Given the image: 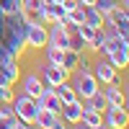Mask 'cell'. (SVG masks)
<instances>
[{
  "label": "cell",
  "instance_id": "obj_1",
  "mask_svg": "<svg viewBox=\"0 0 129 129\" xmlns=\"http://www.w3.org/2000/svg\"><path fill=\"white\" fill-rule=\"evenodd\" d=\"M103 34H106V39H103L98 57H106L116 70H126L129 67V41L116 36L111 31V26H103Z\"/></svg>",
  "mask_w": 129,
  "mask_h": 129
},
{
  "label": "cell",
  "instance_id": "obj_2",
  "mask_svg": "<svg viewBox=\"0 0 129 129\" xmlns=\"http://www.w3.org/2000/svg\"><path fill=\"white\" fill-rule=\"evenodd\" d=\"M67 80H70V85L75 88V93H78L80 101H88L95 90H101V83L95 80V75L90 70H72Z\"/></svg>",
  "mask_w": 129,
  "mask_h": 129
},
{
  "label": "cell",
  "instance_id": "obj_3",
  "mask_svg": "<svg viewBox=\"0 0 129 129\" xmlns=\"http://www.w3.org/2000/svg\"><path fill=\"white\" fill-rule=\"evenodd\" d=\"M10 109H13L16 119L26 121V124H34L36 114H39V103H36V98H31L26 93H16V98L10 101Z\"/></svg>",
  "mask_w": 129,
  "mask_h": 129
},
{
  "label": "cell",
  "instance_id": "obj_4",
  "mask_svg": "<svg viewBox=\"0 0 129 129\" xmlns=\"http://www.w3.org/2000/svg\"><path fill=\"white\" fill-rule=\"evenodd\" d=\"M90 72L95 75V80H98L101 85H109V83H121L119 70H116L114 64L106 59V57H98V54H95V59H93V64H90Z\"/></svg>",
  "mask_w": 129,
  "mask_h": 129
},
{
  "label": "cell",
  "instance_id": "obj_5",
  "mask_svg": "<svg viewBox=\"0 0 129 129\" xmlns=\"http://www.w3.org/2000/svg\"><path fill=\"white\" fill-rule=\"evenodd\" d=\"M103 124L106 129H126L129 126V111L119 106H109L103 111Z\"/></svg>",
  "mask_w": 129,
  "mask_h": 129
},
{
  "label": "cell",
  "instance_id": "obj_6",
  "mask_svg": "<svg viewBox=\"0 0 129 129\" xmlns=\"http://www.w3.org/2000/svg\"><path fill=\"white\" fill-rule=\"evenodd\" d=\"M47 44L49 47H57V49H70V31L59 26V23H49L47 26Z\"/></svg>",
  "mask_w": 129,
  "mask_h": 129
},
{
  "label": "cell",
  "instance_id": "obj_7",
  "mask_svg": "<svg viewBox=\"0 0 129 129\" xmlns=\"http://www.w3.org/2000/svg\"><path fill=\"white\" fill-rule=\"evenodd\" d=\"M41 80H44V85H49V88H54V85H59V83H64L70 78V72L67 70H62L59 64H52V62H44L41 64Z\"/></svg>",
  "mask_w": 129,
  "mask_h": 129
},
{
  "label": "cell",
  "instance_id": "obj_8",
  "mask_svg": "<svg viewBox=\"0 0 129 129\" xmlns=\"http://www.w3.org/2000/svg\"><path fill=\"white\" fill-rule=\"evenodd\" d=\"M26 47L41 52L47 47V26L44 23H28L26 26Z\"/></svg>",
  "mask_w": 129,
  "mask_h": 129
},
{
  "label": "cell",
  "instance_id": "obj_9",
  "mask_svg": "<svg viewBox=\"0 0 129 129\" xmlns=\"http://www.w3.org/2000/svg\"><path fill=\"white\" fill-rule=\"evenodd\" d=\"M44 90V80H41L39 72H26L23 80H21V93L31 95V98H39V93Z\"/></svg>",
  "mask_w": 129,
  "mask_h": 129
},
{
  "label": "cell",
  "instance_id": "obj_10",
  "mask_svg": "<svg viewBox=\"0 0 129 129\" xmlns=\"http://www.w3.org/2000/svg\"><path fill=\"white\" fill-rule=\"evenodd\" d=\"M109 106H119V109H126V93L121 88V83H109L106 88H101Z\"/></svg>",
  "mask_w": 129,
  "mask_h": 129
},
{
  "label": "cell",
  "instance_id": "obj_11",
  "mask_svg": "<svg viewBox=\"0 0 129 129\" xmlns=\"http://www.w3.org/2000/svg\"><path fill=\"white\" fill-rule=\"evenodd\" d=\"M36 103H39V109H49V111H54V114H59V111H62V101L57 98L54 88H49V85H44V90L39 93Z\"/></svg>",
  "mask_w": 129,
  "mask_h": 129
},
{
  "label": "cell",
  "instance_id": "obj_12",
  "mask_svg": "<svg viewBox=\"0 0 129 129\" xmlns=\"http://www.w3.org/2000/svg\"><path fill=\"white\" fill-rule=\"evenodd\" d=\"M80 114H83V101H70V103H62V111H59V119L67 121V124H78L80 121Z\"/></svg>",
  "mask_w": 129,
  "mask_h": 129
},
{
  "label": "cell",
  "instance_id": "obj_13",
  "mask_svg": "<svg viewBox=\"0 0 129 129\" xmlns=\"http://www.w3.org/2000/svg\"><path fill=\"white\" fill-rule=\"evenodd\" d=\"M57 119H59V114L49 111V109H39V114H36V119H34L31 126H36V129H52Z\"/></svg>",
  "mask_w": 129,
  "mask_h": 129
},
{
  "label": "cell",
  "instance_id": "obj_14",
  "mask_svg": "<svg viewBox=\"0 0 129 129\" xmlns=\"http://www.w3.org/2000/svg\"><path fill=\"white\" fill-rule=\"evenodd\" d=\"M78 64H80V52H75V49H64L62 52V59H59L62 70L72 72V70H78Z\"/></svg>",
  "mask_w": 129,
  "mask_h": 129
},
{
  "label": "cell",
  "instance_id": "obj_15",
  "mask_svg": "<svg viewBox=\"0 0 129 129\" xmlns=\"http://www.w3.org/2000/svg\"><path fill=\"white\" fill-rule=\"evenodd\" d=\"M80 121H83V124H88V126H101V124H103V114L83 103V114H80Z\"/></svg>",
  "mask_w": 129,
  "mask_h": 129
},
{
  "label": "cell",
  "instance_id": "obj_16",
  "mask_svg": "<svg viewBox=\"0 0 129 129\" xmlns=\"http://www.w3.org/2000/svg\"><path fill=\"white\" fill-rule=\"evenodd\" d=\"M54 93H57V98L62 103H70V101H78V93H75V88L70 85V80H64L59 85H54Z\"/></svg>",
  "mask_w": 129,
  "mask_h": 129
},
{
  "label": "cell",
  "instance_id": "obj_17",
  "mask_svg": "<svg viewBox=\"0 0 129 129\" xmlns=\"http://www.w3.org/2000/svg\"><path fill=\"white\" fill-rule=\"evenodd\" d=\"M83 13H85V23H90L95 28H103V16L95 10V5H83Z\"/></svg>",
  "mask_w": 129,
  "mask_h": 129
},
{
  "label": "cell",
  "instance_id": "obj_18",
  "mask_svg": "<svg viewBox=\"0 0 129 129\" xmlns=\"http://www.w3.org/2000/svg\"><path fill=\"white\" fill-rule=\"evenodd\" d=\"M85 106H90V109H95V111H106V109H109V101H106V95H103V90H95L93 95H90V98L88 101H83Z\"/></svg>",
  "mask_w": 129,
  "mask_h": 129
},
{
  "label": "cell",
  "instance_id": "obj_19",
  "mask_svg": "<svg viewBox=\"0 0 129 129\" xmlns=\"http://www.w3.org/2000/svg\"><path fill=\"white\" fill-rule=\"evenodd\" d=\"M59 59H62V49H57V47H44V62H52V64H59Z\"/></svg>",
  "mask_w": 129,
  "mask_h": 129
},
{
  "label": "cell",
  "instance_id": "obj_20",
  "mask_svg": "<svg viewBox=\"0 0 129 129\" xmlns=\"http://www.w3.org/2000/svg\"><path fill=\"white\" fill-rule=\"evenodd\" d=\"M78 34H80V39L85 41V47H88L90 39L95 36V26H90V23H80V26H78Z\"/></svg>",
  "mask_w": 129,
  "mask_h": 129
},
{
  "label": "cell",
  "instance_id": "obj_21",
  "mask_svg": "<svg viewBox=\"0 0 129 129\" xmlns=\"http://www.w3.org/2000/svg\"><path fill=\"white\" fill-rule=\"evenodd\" d=\"M67 18L72 21L75 26H80V23H85V13H83V5H75L70 13H67Z\"/></svg>",
  "mask_w": 129,
  "mask_h": 129
},
{
  "label": "cell",
  "instance_id": "obj_22",
  "mask_svg": "<svg viewBox=\"0 0 129 129\" xmlns=\"http://www.w3.org/2000/svg\"><path fill=\"white\" fill-rule=\"evenodd\" d=\"M13 98H16L13 85H0V101H3V103H10Z\"/></svg>",
  "mask_w": 129,
  "mask_h": 129
},
{
  "label": "cell",
  "instance_id": "obj_23",
  "mask_svg": "<svg viewBox=\"0 0 129 129\" xmlns=\"http://www.w3.org/2000/svg\"><path fill=\"white\" fill-rule=\"evenodd\" d=\"M93 5H95V10H98L101 16H106V13H109V10L116 5V0H95Z\"/></svg>",
  "mask_w": 129,
  "mask_h": 129
},
{
  "label": "cell",
  "instance_id": "obj_24",
  "mask_svg": "<svg viewBox=\"0 0 129 129\" xmlns=\"http://www.w3.org/2000/svg\"><path fill=\"white\" fill-rule=\"evenodd\" d=\"M10 129H31V124H26V121L16 119V121H13V126H10Z\"/></svg>",
  "mask_w": 129,
  "mask_h": 129
},
{
  "label": "cell",
  "instance_id": "obj_25",
  "mask_svg": "<svg viewBox=\"0 0 129 129\" xmlns=\"http://www.w3.org/2000/svg\"><path fill=\"white\" fill-rule=\"evenodd\" d=\"M95 0H78V5H93Z\"/></svg>",
  "mask_w": 129,
  "mask_h": 129
},
{
  "label": "cell",
  "instance_id": "obj_26",
  "mask_svg": "<svg viewBox=\"0 0 129 129\" xmlns=\"http://www.w3.org/2000/svg\"><path fill=\"white\" fill-rule=\"evenodd\" d=\"M47 3H54V5H62L64 0H47Z\"/></svg>",
  "mask_w": 129,
  "mask_h": 129
},
{
  "label": "cell",
  "instance_id": "obj_27",
  "mask_svg": "<svg viewBox=\"0 0 129 129\" xmlns=\"http://www.w3.org/2000/svg\"><path fill=\"white\" fill-rule=\"evenodd\" d=\"M31 129H36V126H31Z\"/></svg>",
  "mask_w": 129,
  "mask_h": 129
}]
</instances>
